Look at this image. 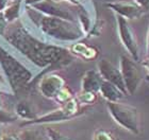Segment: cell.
<instances>
[{"label": "cell", "instance_id": "cell-1", "mask_svg": "<svg viewBox=\"0 0 149 140\" xmlns=\"http://www.w3.org/2000/svg\"><path fill=\"white\" fill-rule=\"evenodd\" d=\"M8 41L35 65L42 68L47 66H64L72 61L66 49L37 39L24 27H18L10 31Z\"/></svg>", "mask_w": 149, "mask_h": 140}, {"label": "cell", "instance_id": "cell-2", "mask_svg": "<svg viewBox=\"0 0 149 140\" xmlns=\"http://www.w3.org/2000/svg\"><path fill=\"white\" fill-rule=\"evenodd\" d=\"M40 18L34 19L35 23L38 26L40 31L48 37L60 41H77L84 35L80 26L77 22L67 19L43 15L38 12Z\"/></svg>", "mask_w": 149, "mask_h": 140}, {"label": "cell", "instance_id": "cell-3", "mask_svg": "<svg viewBox=\"0 0 149 140\" xmlns=\"http://www.w3.org/2000/svg\"><path fill=\"white\" fill-rule=\"evenodd\" d=\"M108 110L112 119L119 126L130 132L131 134L139 135L141 132L140 115L134 106L119 102H108Z\"/></svg>", "mask_w": 149, "mask_h": 140}, {"label": "cell", "instance_id": "cell-4", "mask_svg": "<svg viewBox=\"0 0 149 140\" xmlns=\"http://www.w3.org/2000/svg\"><path fill=\"white\" fill-rule=\"evenodd\" d=\"M0 63L14 90H20L27 86L32 78L31 72L1 47H0Z\"/></svg>", "mask_w": 149, "mask_h": 140}, {"label": "cell", "instance_id": "cell-5", "mask_svg": "<svg viewBox=\"0 0 149 140\" xmlns=\"http://www.w3.org/2000/svg\"><path fill=\"white\" fill-rule=\"evenodd\" d=\"M119 70L123 75L128 96L134 94L146 74H144L143 70L139 66L136 61L125 54L119 56Z\"/></svg>", "mask_w": 149, "mask_h": 140}, {"label": "cell", "instance_id": "cell-6", "mask_svg": "<svg viewBox=\"0 0 149 140\" xmlns=\"http://www.w3.org/2000/svg\"><path fill=\"white\" fill-rule=\"evenodd\" d=\"M114 15L116 23H117L118 37H119L121 45L125 47V49L127 50V52L130 54L134 61L140 62V50H139L136 36H135L132 27L129 23V20L117 14H114Z\"/></svg>", "mask_w": 149, "mask_h": 140}, {"label": "cell", "instance_id": "cell-7", "mask_svg": "<svg viewBox=\"0 0 149 140\" xmlns=\"http://www.w3.org/2000/svg\"><path fill=\"white\" fill-rule=\"evenodd\" d=\"M30 6L36 10L37 12L42 13L43 15L59 17V18L67 19L74 22L78 21V15H76L72 11L64 8L61 3L54 0H40L37 2L30 4Z\"/></svg>", "mask_w": 149, "mask_h": 140}, {"label": "cell", "instance_id": "cell-8", "mask_svg": "<svg viewBox=\"0 0 149 140\" xmlns=\"http://www.w3.org/2000/svg\"><path fill=\"white\" fill-rule=\"evenodd\" d=\"M97 67H98V72L104 81H108L114 84L115 86H117L121 91H124L126 96H128L119 68L115 67L108 59H100L97 64Z\"/></svg>", "mask_w": 149, "mask_h": 140}, {"label": "cell", "instance_id": "cell-9", "mask_svg": "<svg viewBox=\"0 0 149 140\" xmlns=\"http://www.w3.org/2000/svg\"><path fill=\"white\" fill-rule=\"evenodd\" d=\"M107 6L114 12V14L121 16L127 20H134L141 18L142 16L147 14L143 9L136 6L134 2H119V1H111L107 3Z\"/></svg>", "mask_w": 149, "mask_h": 140}, {"label": "cell", "instance_id": "cell-10", "mask_svg": "<svg viewBox=\"0 0 149 140\" xmlns=\"http://www.w3.org/2000/svg\"><path fill=\"white\" fill-rule=\"evenodd\" d=\"M64 80L58 74H48L42 79L40 83V91L46 98L52 99L64 88Z\"/></svg>", "mask_w": 149, "mask_h": 140}, {"label": "cell", "instance_id": "cell-11", "mask_svg": "<svg viewBox=\"0 0 149 140\" xmlns=\"http://www.w3.org/2000/svg\"><path fill=\"white\" fill-rule=\"evenodd\" d=\"M103 79L96 70H88L82 78V91L97 93L99 92Z\"/></svg>", "mask_w": 149, "mask_h": 140}, {"label": "cell", "instance_id": "cell-12", "mask_svg": "<svg viewBox=\"0 0 149 140\" xmlns=\"http://www.w3.org/2000/svg\"><path fill=\"white\" fill-rule=\"evenodd\" d=\"M99 92L108 102H119L126 94L117 86L103 80L100 86Z\"/></svg>", "mask_w": 149, "mask_h": 140}, {"label": "cell", "instance_id": "cell-13", "mask_svg": "<svg viewBox=\"0 0 149 140\" xmlns=\"http://www.w3.org/2000/svg\"><path fill=\"white\" fill-rule=\"evenodd\" d=\"M24 0H13L10 4L2 10V16L6 20V22H12L19 17L20 11H22V4Z\"/></svg>", "mask_w": 149, "mask_h": 140}, {"label": "cell", "instance_id": "cell-14", "mask_svg": "<svg viewBox=\"0 0 149 140\" xmlns=\"http://www.w3.org/2000/svg\"><path fill=\"white\" fill-rule=\"evenodd\" d=\"M70 51L77 55L83 57V59H90L96 57L97 55V50L92 48V47H88L86 45L82 44V43H77V44H74L70 48Z\"/></svg>", "mask_w": 149, "mask_h": 140}, {"label": "cell", "instance_id": "cell-15", "mask_svg": "<svg viewBox=\"0 0 149 140\" xmlns=\"http://www.w3.org/2000/svg\"><path fill=\"white\" fill-rule=\"evenodd\" d=\"M94 140H117L113 135L108 131L99 130L94 135Z\"/></svg>", "mask_w": 149, "mask_h": 140}, {"label": "cell", "instance_id": "cell-16", "mask_svg": "<svg viewBox=\"0 0 149 140\" xmlns=\"http://www.w3.org/2000/svg\"><path fill=\"white\" fill-rule=\"evenodd\" d=\"M56 99L58 100V101H60V102L65 103V102H67V101H69V100L72 99V96H70V92H69V91L64 87L62 90L58 93V96L56 97Z\"/></svg>", "mask_w": 149, "mask_h": 140}, {"label": "cell", "instance_id": "cell-17", "mask_svg": "<svg viewBox=\"0 0 149 140\" xmlns=\"http://www.w3.org/2000/svg\"><path fill=\"white\" fill-rule=\"evenodd\" d=\"M96 93L94 92H88V91H82V93L80 94V101L84 103H92L95 101L96 99Z\"/></svg>", "mask_w": 149, "mask_h": 140}, {"label": "cell", "instance_id": "cell-18", "mask_svg": "<svg viewBox=\"0 0 149 140\" xmlns=\"http://www.w3.org/2000/svg\"><path fill=\"white\" fill-rule=\"evenodd\" d=\"M48 135H49V138L51 140H72L68 137H65L62 134H60L59 132L51 130V128H48Z\"/></svg>", "mask_w": 149, "mask_h": 140}, {"label": "cell", "instance_id": "cell-19", "mask_svg": "<svg viewBox=\"0 0 149 140\" xmlns=\"http://www.w3.org/2000/svg\"><path fill=\"white\" fill-rule=\"evenodd\" d=\"M17 109H18V112L22 116V117H27V118H31L32 117L31 110L29 109V107L26 105V104H20Z\"/></svg>", "mask_w": 149, "mask_h": 140}, {"label": "cell", "instance_id": "cell-20", "mask_svg": "<svg viewBox=\"0 0 149 140\" xmlns=\"http://www.w3.org/2000/svg\"><path fill=\"white\" fill-rule=\"evenodd\" d=\"M136 6L143 9L146 13L149 12V0H132Z\"/></svg>", "mask_w": 149, "mask_h": 140}, {"label": "cell", "instance_id": "cell-21", "mask_svg": "<svg viewBox=\"0 0 149 140\" xmlns=\"http://www.w3.org/2000/svg\"><path fill=\"white\" fill-rule=\"evenodd\" d=\"M146 57L149 59V28L147 31V38H146Z\"/></svg>", "mask_w": 149, "mask_h": 140}, {"label": "cell", "instance_id": "cell-22", "mask_svg": "<svg viewBox=\"0 0 149 140\" xmlns=\"http://www.w3.org/2000/svg\"><path fill=\"white\" fill-rule=\"evenodd\" d=\"M142 66H143L144 68L145 69H147L149 71V59H146L145 61H144L143 63H142Z\"/></svg>", "mask_w": 149, "mask_h": 140}, {"label": "cell", "instance_id": "cell-23", "mask_svg": "<svg viewBox=\"0 0 149 140\" xmlns=\"http://www.w3.org/2000/svg\"><path fill=\"white\" fill-rule=\"evenodd\" d=\"M144 80H145V81H146L147 83H148V85H149V73L145 75V79H144Z\"/></svg>", "mask_w": 149, "mask_h": 140}]
</instances>
